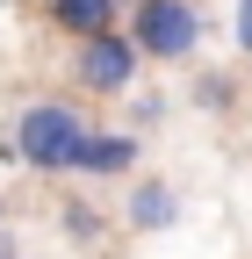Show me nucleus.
Listing matches in <instances>:
<instances>
[{"label": "nucleus", "instance_id": "1", "mask_svg": "<svg viewBox=\"0 0 252 259\" xmlns=\"http://www.w3.org/2000/svg\"><path fill=\"white\" fill-rule=\"evenodd\" d=\"M87 137L94 130L79 122L72 101H29L8 130V158L29 173H79V158H87Z\"/></svg>", "mask_w": 252, "mask_h": 259}, {"label": "nucleus", "instance_id": "2", "mask_svg": "<svg viewBox=\"0 0 252 259\" xmlns=\"http://www.w3.org/2000/svg\"><path fill=\"white\" fill-rule=\"evenodd\" d=\"M122 29L137 36V51L144 58H195V44H202V15H195V0H144V8H130L122 15Z\"/></svg>", "mask_w": 252, "mask_h": 259}, {"label": "nucleus", "instance_id": "3", "mask_svg": "<svg viewBox=\"0 0 252 259\" xmlns=\"http://www.w3.org/2000/svg\"><path fill=\"white\" fill-rule=\"evenodd\" d=\"M137 65H144L137 36H130V29H108V36H87V44L72 51V79H79L87 94H122V87L137 79Z\"/></svg>", "mask_w": 252, "mask_h": 259}, {"label": "nucleus", "instance_id": "4", "mask_svg": "<svg viewBox=\"0 0 252 259\" xmlns=\"http://www.w3.org/2000/svg\"><path fill=\"white\" fill-rule=\"evenodd\" d=\"M44 15H51V29H65L72 44H87V36H108L115 29V0H44Z\"/></svg>", "mask_w": 252, "mask_h": 259}, {"label": "nucleus", "instance_id": "5", "mask_svg": "<svg viewBox=\"0 0 252 259\" xmlns=\"http://www.w3.org/2000/svg\"><path fill=\"white\" fill-rule=\"evenodd\" d=\"M130 166H137V137L130 130H94L87 137V158H79L87 180H108V173H130Z\"/></svg>", "mask_w": 252, "mask_h": 259}, {"label": "nucleus", "instance_id": "6", "mask_svg": "<svg viewBox=\"0 0 252 259\" xmlns=\"http://www.w3.org/2000/svg\"><path fill=\"white\" fill-rule=\"evenodd\" d=\"M122 216H130V231H166V223L180 216V194H173L166 180H137V187H130V209H122Z\"/></svg>", "mask_w": 252, "mask_h": 259}, {"label": "nucleus", "instance_id": "7", "mask_svg": "<svg viewBox=\"0 0 252 259\" xmlns=\"http://www.w3.org/2000/svg\"><path fill=\"white\" fill-rule=\"evenodd\" d=\"M58 216H65V238L72 245H101V209H94V202H65Z\"/></svg>", "mask_w": 252, "mask_h": 259}, {"label": "nucleus", "instance_id": "8", "mask_svg": "<svg viewBox=\"0 0 252 259\" xmlns=\"http://www.w3.org/2000/svg\"><path fill=\"white\" fill-rule=\"evenodd\" d=\"M195 101H202V108H216V115H224V108L238 101V79H231V72H202V79H195Z\"/></svg>", "mask_w": 252, "mask_h": 259}, {"label": "nucleus", "instance_id": "9", "mask_svg": "<svg viewBox=\"0 0 252 259\" xmlns=\"http://www.w3.org/2000/svg\"><path fill=\"white\" fill-rule=\"evenodd\" d=\"M238 51H252V0H238Z\"/></svg>", "mask_w": 252, "mask_h": 259}, {"label": "nucleus", "instance_id": "10", "mask_svg": "<svg viewBox=\"0 0 252 259\" xmlns=\"http://www.w3.org/2000/svg\"><path fill=\"white\" fill-rule=\"evenodd\" d=\"M0 259H15V238H8V231H0Z\"/></svg>", "mask_w": 252, "mask_h": 259}, {"label": "nucleus", "instance_id": "11", "mask_svg": "<svg viewBox=\"0 0 252 259\" xmlns=\"http://www.w3.org/2000/svg\"><path fill=\"white\" fill-rule=\"evenodd\" d=\"M115 8H122V15H130V8H144V0H115Z\"/></svg>", "mask_w": 252, "mask_h": 259}]
</instances>
